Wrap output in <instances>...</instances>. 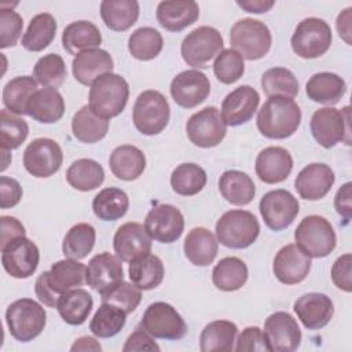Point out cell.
Returning <instances> with one entry per match:
<instances>
[{"label":"cell","mask_w":352,"mask_h":352,"mask_svg":"<svg viewBox=\"0 0 352 352\" xmlns=\"http://www.w3.org/2000/svg\"><path fill=\"white\" fill-rule=\"evenodd\" d=\"M258 209L268 228L272 231H282L297 217L300 204L290 191L278 188L263 195Z\"/></svg>","instance_id":"cell-14"},{"label":"cell","mask_w":352,"mask_h":352,"mask_svg":"<svg viewBox=\"0 0 352 352\" xmlns=\"http://www.w3.org/2000/svg\"><path fill=\"white\" fill-rule=\"evenodd\" d=\"M164 47L161 33L150 26L136 29L128 38L131 55L139 60H151L160 55Z\"/></svg>","instance_id":"cell-48"},{"label":"cell","mask_w":352,"mask_h":352,"mask_svg":"<svg viewBox=\"0 0 352 352\" xmlns=\"http://www.w3.org/2000/svg\"><path fill=\"white\" fill-rule=\"evenodd\" d=\"M234 349L238 352L241 351H260V352L270 351L271 352V348L264 331L257 326H249L243 329L236 340V345L234 346Z\"/></svg>","instance_id":"cell-55"},{"label":"cell","mask_w":352,"mask_h":352,"mask_svg":"<svg viewBox=\"0 0 352 352\" xmlns=\"http://www.w3.org/2000/svg\"><path fill=\"white\" fill-rule=\"evenodd\" d=\"M351 11H352L351 7L345 8L342 12L338 14L337 22H336L338 34L346 44H351Z\"/></svg>","instance_id":"cell-61"},{"label":"cell","mask_w":352,"mask_h":352,"mask_svg":"<svg viewBox=\"0 0 352 352\" xmlns=\"http://www.w3.org/2000/svg\"><path fill=\"white\" fill-rule=\"evenodd\" d=\"M94 307V300L92 296L81 289H73L65 294L60 296L56 304V309L60 315V318L72 326H80L82 324Z\"/></svg>","instance_id":"cell-36"},{"label":"cell","mask_w":352,"mask_h":352,"mask_svg":"<svg viewBox=\"0 0 352 352\" xmlns=\"http://www.w3.org/2000/svg\"><path fill=\"white\" fill-rule=\"evenodd\" d=\"M87 267L74 258H65L54 263L50 271L38 275L34 292L38 300L51 308H56L62 294L77 289L85 282Z\"/></svg>","instance_id":"cell-1"},{"label":"cell","mask_w":352,"mask_h":352,"mask_svg":"<svg viewBox=\"0 0 352 352\" xmlns=\"http://www.w3.org/2000/svg\"><path fill=\"white\" fill-rule=\"evenodd\" d=\"M223 36L212 26H199L182 41V56L188 66L206 67L223 51Z\"/></svg>","instance_id":"cell-12"},{"label":"cell","mask_w":352,"mask_h":352,"mask_svg":"<svg viewBox=\"0 0 352 352\" xmlns=\"http://www.w3.org/2000/svg\"><path fill=\"white\" fill-rule=\"evenodd\" d=\"M230 44L243 59L256 60L264 58L272 44L268 26L253 18H243L235 22L230 30Z\"/></svg>","instance_id":"cell-5"},{"label":"cell","mask_w":352,"mask_h":352,"mask_svg":"<svg viewBox=\"0 0 352 352\" xmlns=\"http://www.w3.org/2000/svg\"><path fill=\"white\" fill-rule=\"evenodd\" d=\"M126 320V314L114 304L102 302L91 319L89 330L99 338H110L118 334Z\"/></svg>","instance_id":"cell-47"},{"label":"cell","mask_w":352,"mask_h":352,"mask_svg":"<svg viewBox=\"0 0 352 352\" xmlns=\"http://www.w3.org/2000/svg\"><path fill=\"white\" fill-rule=\"evenodd\" d=\"M56 33V21L50 12L37 14L29 22L26 32L22 36V45L32 52H40L47 48Z\"/></svg>","instance_id":"cell-43"},{"label":"cell","mask_w":352,"mask_h":352,"mask_svg":"<svg viewBox=\"0 0 352 352\" xmlns=\"http://www.w3.org/2000/svg\"><path fill=\"white\" fill-rule=\"evenodd\" d=\"M199 16V7L192 0L161 1L157 7L158 23L169 32H182Z\"/></svg>","instance_id":"cell-28"},{"label":"cell","mask_w":352,"mask_h":352,"mask_svg":"<svg viewBox=\"0 0 352 352\" xmlns=\"http://www.w3.org/2000/svg\"><path fill=\"white\" fill-rule=\"evenodd\" d=\"M309 128L314 139L324 148H330L338 142L351 144L349 106H345L341 111L330 106L316 110L311 117Z\"/></svg>","instance_id":"cell-10"},{"label":"cell","mask_w":352,"mask_h":352,"mask_svg":"<svg viewBox=\"0 0 352 352\" xmlns=\"http://www.w3.org/2000/svg\"><path fill=\"white\" fill-rule=\"evenodd\" d=\"M186 132L192 144L210 148L223 142L227 133V125L221 118L220 110L214 106H208L188 118Z\"/></svg>","instance_id":"cell-13"},{"label":"cell","mask_w":352,"mask_h":352,"mask_svg":"<svg viewBox=\"0 0 352 352\" xmlns=\"http://www.w3.org/2000/svg\"><path fill=\"white\" fill-rule=\"evenodd\" d=\"M1 154H3V155H4V157H6V155H7V157H10V154H8V150H3V148H1ZM7 165H8V160H6V161H4V162H3V166H1V170H6V168H7Z\"/></svg>","instance_id":"cell-64"},{"label":"cell","mask_w":352,"mask_h":352,"mask_svg":"<svg viewBox=\"0 0 352 352\" xmlns=\"http://www.w3.org/2000/svg\"><path fill=\"white\" fill-rule=\"evenodd\" d=\"M96 239L95 228L88 223L74 224L65 235L62 252L65 257L81 260L85 258L94 249Z\"/></svg>","instance_id":"cell-46"},{"label":"cell","mask_w":352,"mask_h":352,"mask_svg":"<svg viewBox=\"0 0 352 352\" xmlns=\"http://www.w3.org/2000/svg\"><path fill=\"white\" fill-rule=\"evenodd\" d=\"M37 245L26 236H19L1 248V264L7 274L16 279L32 276L38 265Z\"/></svg>","instance_id":"cell-16"},{"label":"cell","mask_w":352,"mask_h":352,"mask_svg":"<svg viewBox=\"0 0 352 352\" xmlns=\"http://www.w3.org/2000/svg\"><path fill=\"white\" fill-rule=\"evenodd\" d=\"M65 100L55 88L37 89L28 103V116L41 124H54L63 117Z\"/></svg>","instance_id":"cell-30"},{"label":"cell","mask_w":352,"mask_h":352,"mask_svg":"<svg viewBox=\"0 0 352 352\" xmlns=\"http://www.w3.org/2000/svg\"><path fill=\"white\" fill-rule=\"evenodd\" d=\"M213 72L223 84H234L245 73V62L241 54L232 48L223 50L214 59Z\"/></svg>","instance_id":"cell-52"},{"label":"cell","mask_w":352,"mask_h":352,"mask_svg":"<svg viewBox=\"0 0 352 352\" xmlns=\"http://www.w3.org/2000/svg\"><path fill=\"white\" fill-rule=\"evenodd\" d=\"M219 190L223 198L231 205L243 206L253 201L256 186L252 177L241 170H226L219 179Z\"/></svg>","instance_id":"cell-34"},{"label":"cell","mask_w":352,"mask_h":352,"mask_svg":"<svg viewBox=\"0 0 352 352\" xmlns=\"http://www.w3.org/2000/svg\"><path fill=\"white\" fill-rule=\"evenodd\" d=\"M70 351H73V352H76V351H95V352H99V351H102V346L94 337L84 336V337H80L74 341Z\"/></svg>","instance_id":"cell-63"},{"label":"cell","mask_w":352,"mask_h":352,"mask_svg":"<svg viewBox=\"0 0 352 352\" xmlns=\"http://www.w3.org/2000/svg\"><path fill=\"white\" fill-rule=\"evenodd\" d=\"M238 334V327L230 320H213L208 323L199 336L202 352L232 351Z\"/></svg>","instance_id":"cell-42"},{"label":"cell","mask_w":352,"mask_h":352,"mask_svg":"<svg viewBox=\"0 0 352 352\" xmlns=\"http://www.w3.org/2000/svg\"><path fill=\"white\" fill-rule=\"evenodd\" d=\"M293 309L308 330L323 329L334 315V304L331 298L323 293L302 294L294 301Z\"/></svg>","instance_id":"cell-24"},{"label":"cell","mask_w":352,"mask_h":352,"mask_svg":"<svg viewBox=\"0 0 352 352\" xmlns=\"http://www.w3.org/2000/svg\"><path fill=\"white\" fill-rule=\"evenodd\" d=\"M206 184V172L197 164L186 162L177 165L170 175L172 190L183 197L198 194Z\"/></svg>","instance_id":"cell-45"},{"label":"cell","mask_w":352,"mask_h":352,"mask_svg":"<svg viewBox=\"0 0 352 352\" xmlns=\"http://www.w3.org/2000/svg\"><path fill=\"white\" fill-rule=\"evenodd\" d=\"M296 245L311 258L329 256L337 243V236L330 221L322 216L304 217L294 231Z\"/></svg>","instance_id":"cell-7"},{"label":"cell","mask_w":352,"mask_h":352,"mask_svg":"<svg viewBox=\"0 0 352 352\" xmlns=\"http://www.w3.org/2000/svg\"><path fill=\"white\" fill-rule=\"evenodd\" d=\"M333 34L329 23L320 18L309 16L298 22L290 44L296 55L304 59L319 58L331 45Z\"/></svg>","instance_id":"cell-9"},{"label":"cell","mask_w":352,"mask_h":352,"mask_svg":"<svg viewBox=\"0 0 352 352\" xmlns=\"http://www.w3.org/2000/svg\"><path fill=\"white\" fill-rule=\"evenodd\" d=\"M129 98V85L124 77L116 73H106L96 78L89 88L91 110L104 120L122 113Z\"/></svg>","instance_id":"cell-3"},{"label":"cell","mask_w":352,"mask_h":352,"mask_svg":"<svg viewBox=\"0 0 352 352\" xmlns=\"http://www.w3.org/2000/svg\"><path fill=\"white\" fill-rule=\"evenodd\" d=\"M100 16L110 30L125 32L139 18V3L136 0H103Z\"/></svg>","instance_id":"cell-35"},{"label":"cell","mask_w":352,"mask_h":352,"mask_svg":"<svg viewBox=\"0 0 352 352\" xmlns=\"http://www.w3.org/2000/svg\"><path fill=\"white\" fill-rule=\"evenodd\" d=\"M334 180V172L329 165L315 162L307 165L298 172L294 180V188L302 199L318 201L327 195Z\"/></svg>","instance_id":"cell-25"},{"label":"cell","mask_w":352,"mask_h":352,"mask_svg":"<svg viewBox=\"0 0 352 352\" xmlns=\"http://www.w3.org/2000/svg\"><path fill=\"white\" fill-rule=\"evenodd\" d=\"M66 76L65 60L58 54H47L41 56L33 67L34 80L44 88H59L65 82Z\"/></svg>","instance_id":"cell-50"},{"label":"cell","mask_w":352,"mask_h":352,"mask_svg":"<svg viewBox=\"0 0 352 352\" xmlns=\"http://www.w3.org/2000/svg\"><path fill=\"white\" fill-rule=\"evenodd\" d=\"M170 95L176 104L192 109L201 104L210 94L209 78L197 69L179 73L170 82Z\"/></svg>","instance_id":"cell-21"},{"label":"cell","mask_w":352,"mask_h":352,"mask_svg":"<svg viewBox=\"0 0 352 352\" xmlns=\"http://www.w3.org/2000/svg\"><path fill=\"white\" fill-rule=\"evenodd\" d=\"M124 352H135V351H160V346L154 341L146 330L136 329L125 341L122 346Z\"/></svg>","instance_id":"cell-58"},{"label":"cell","mask_w":352,"mask_h":352,"mask_svg":"<svg viewBox=\"0 0 352 352\" xmlns=\"http://www.w3.org/2000/svg\"><path fill=\"white\" fill-rule=\"evenodd\" d=\"M66 180L74 190L92 191L103 183L104 170L95 160L80 158L67 168Z\"/></svg>","instance_id":"cell-41"},{"label":"cell","mask_w":352,"mask_h":352,"mask_svg":"<svg viewBox=\"0 0 352 352\" xmlns=\"http://www.w3.org/2000/svg\"><path fill=\"white\" fill-rule=\"evenodd\" d=\"M236 4L243 8L246 12H253V14H261L267 12L268 10L272 8L275 1L272 0H238Z\"/></svg>","instance_id":"cell-62"},{"label":"cell","mask_w":352,"mask_h":352,"mask_svg":"<svg viewBox=\"0 0 352 352\" xmlns=\"http://www.w3.org/2000/svg\"><path fill=\"white\" fill-rule=\"evenodd\" d=\"M29 135V125L7 109L0 113V146L3 150L18 148Z\"/></svg>","instance_id":"cell-51"},{"label":"cell","mask_w":352,"mask_h":352,"mask_svg":"<svg viewBox=\"0 0 352 352\" xmlns=\"http://www.w3.org/2000/svg\"><path fill=\"white\" fill-rule=\"evenodd\" d=\"M128 275L131 282L140 290H151L161 285L165 270L162 260L155 254H147L129 263Z\"/></svg>","instance_id":"cell-39"},{"label":"cell","mask_w":352,"mask_h":352,"mask_svg":"<svg viewBox=\"0 0 352 352\" xmlns=\"http://www.w3.org/2000/svg\"><path fill=\"white\" fill-rule=\"evenodd\" d=\"M249 276L246 264L239 257L221 258L212 271L213 285L223 292H235L241 289Z\"/></svg>","instance_id":"cell-40"},{"label":"cell","mask_w":352,"mask_h":352,"mask_svg":"<svg viewBox=\"0 0 352 352\" xmlns=\"http://www.w3.org/2000/svg\"><path fill=\"white\" fill-rule=\"evenodd\" d=\"M23 21L22 16L14 10L0 8V47L8 48L14 47L22 33Z\"/></svg>","instance_id":"cell-54"},{"label":"cell","mask_w":352,"mask_h":352,"mask_svg":"<svg viewBox=\"0 0 352 352\" xmlns=\"http://www.w3.org/2000/svg\"><path fill=\"white\" fill-rule=\"evenodd\" d=\"M300 106L286 96H271L257 114V128L268 139L290 138L300 126Z\"/></svg>","instance_id":"cell-2"},{"label":"cell","mask_w":352,"mask_h":352,"mask_svg":"<svg viewBox=\"0 0 352 352\" xmlns=\"http://www.w3.org/2000/svg\"><path fill=\"white\" fill-rule=\"evenodd\" d=\"M63 162L60 146L50 138L32 140L23 153V166L34 177H50Z\"/></svg>","instance_id":"cell-15"},{"label":"cell","mask_w":352,"mask_h":352,"mask_svg":"<svg viewBox=\"0 0 352 352\" xmlns=\"http://www.w3.org/2000/svg\"><path fill=\"white\" fill-rule=\"evenodd\" d=\"M184 254L191 264L206 267L212 264L217 256V238L205 227H194L184 239Z\"/></svg>","instance_id":"cell-29"},{"label":"cell","mask_w":352,"mask_h":352,"mask_svg":"<svg viewBox=\"0 0 352 352\" xmlns=\"http://www.w3.org/2000/svg\"><path fill=\"white\" fill-rule=\"evenodd\" d=\"M307 96L316 103L336 104L346 92V84L342 77L336 73L322 72L314 74L305 85Z\"/></svg>","instance_id":"cell-33"},{"label":"cell","mask_w":352,"mask_h":352,"mask_svg":"<svg viewBox=\"0 0 352 352\" xmlns=\"http://www.w3.org/2000/svg\"><path fill=\"white\" fill-rule=\"evenodd\" d=\"M22 187L18 180L7 176L0 177V208L8 209L19 204L22 199Z\"/></svg>","instance_id":"cell-57"},{"label":"cell","mask_w":352,"mask_h":352,"mask_svg":"<svg viewBox=\"0 0 352 352\" xmlns=\"http://www.w3.org/2000/svg\"><path fill=\"white\" fill-rule=\"evenodd\" d=\"M260 95L250 85H241L231 91L221 103V118L226 125L238 126L250 121L258 107Z\"/></svg>","instance_id":"cell-22"},{"label":"cell","mask_w":352,"mask_h":352,"mask_svg":"<svg viewBox=\"0 0 352 352\" xmlns=\"http://www.w3.org/2000/svg\"><path fill=\"white\" fill-rule=\"evenodd\" d=\"M62 44L66 52L78 55L82 51L99 48L102 44V33L99 28L89 21H76L63 29Z\"/></svg>","instance_id":"cell-32"},{"label":"cell","mask_w":352,"mask_h":352,"mask_svg":"<svg viewBox=\"0 0 352 352\" xmlns=\"http://www.w3.org/2000/svg\"><path fill=\"white\" fill-rule=\"evenodd\" d=\"M170 118V107L166 98L154 89L143 91L135 100L132 120L135 128L146 135L153 136L161 133Z\"/></svg>","instance_id":"cell-8"},{"label":"cell","mask_w":352,"mask_h":352,"mask_svg":"<svg viewBox=\"0 0 352 352\" xmlns=\"http://www.w3.org/2000/svg\"><path fill=\"white\" fill-rule=\"evenodd\" d=\"M351 265H352V256L351 253H345L340 256L333 267H331V280L333 283L346 293L352 290V282H351Z\"/></svg>","instance_id":"cell-56"},{"label":"cell","mask_w":352,"mask_h":352,"mask_svg":"<svg viewBox=\"0 0 352 352\" xmlns=\"http://www.w3.org/2000/svg\"><path fill=\"white\" fill-rule=\"evenodd\" d=\"M311 257L297 245L289 243L280 248L274 258L272 271L276 279L283 285H296L302 282L311 271Z\"/></svg>","instance_id":"cell-23"},{"label":"cell","mask_w":352,"mask_h":352,"mask_svg":"<svg viewBox=\"0 0 352 352\" xmlns=\"http://www.w3.org/2000/svg\"><path fill=\"white\" fill-rule=\"evenodd\" d=\"M37 91V81L30 76H18L3 88V103L6 109L16 116H28V103Z\"/></svg>","instance_id":"cell-38"},{"label":"cell","mask_w":352,"mask_h":352,"mask_svg":"<svg viewBox=\"0 0 352 352\" xmlns=\"http://www.w3.org/2000/svg\"><path fill=\"white\" fill-rule=\"evenodd\" d=\"M1 224V241H0V249L6 246L8 242L19 238L26 236V230L23 224L12 216H1L0 217Z\"/></svg>","instance_id":"cell-59"},{"label":"cell","mask_w":352,"mask_h":352,"mask_svg":"<svg viewBox=\"0 0 352 352\" xmlns=\"http://www.w3.org/2000/svg\"><path fill=\"white\" fill-rule=\"evenodd\" d=\"M254 168L261 182L267 184H276L289 177L293 169V158L286 148L270 146L258 153Z\"/></svg>","instance_id":"cell-26"},{"label":"cell","mask_w":352,"mask_h":352,"mask_svg":"<svg viewBox=\"0 0 352 352\" xmlns=\"http://www.w3.org/2000/svg\"><path fill=\"white\" fill-rule=\"evenodd\" d=\"M6 323L10 334L19 342L34 340L45 327V309L32 298H19L6 311Z\"/></svg>","instance_id":"cell-6"},{"label":"cell","mask_w":352,"mask_h":352,"mask_svg":"<svg viewBox=\"0 0 352 352\" xmlns=\"http://www.w3.org/2000/svg\"><path fill=\"white\" fill-rule=\"evenodd\" d=\"M260 224L256 216L248 210L232 209L226 212L216 223L217 242L231 249H245L256 242Z\"/></svg>","instance_id":"cell-4"},{"label":"cell","mask_w":352,"mask_h":352,"mask_svg":"<svg viewBox=\"0 0 352 352\" xmlns=\"http://www.w3.org/2000/svg\"><path fill=\"white\" fill-rule=\"evenodd\" d=\"M144 228L151 239L161 243H172L183 234L184 217L176 206L158 204L147 213Z\"/></svg>","instance_id":"cell-17"},{"label":"cell","mask_w":352,"mask_h":352,"mask_svg":"<svg viewBox=\"0 0 352 352\" xmlns=\"http://www.w3.org/2000/svg\"><path fill=\"white\" fill-rule=\"evenodd\" d=\"M113 248L116 256L125 263L139 260L151 252V236L143 224L129 221L120 226L114 234Z\"/></svg>","instance_id":"cell-19"},{"label":"cell","mask_w":352,"mask_h":352,"mask_svg":"<svg viewBox=\"0 0 352 352\" xmlns=\"http://www.w3.org/2000/svg\"><path fill=\"white\" fill-rule=\"evenodd\" d=\"M109 166L117 179L132 182L143 173L146 168V155L136 146L122 144L111 151Z\"/></svg>","instance_id":"cell-31"},{"label":"cell","mask_w":352,"mask_h":352,"mask_svg":"<svg viewBox=\"0 0 352 352\" xmlns=\"http://www.w3.org/2000/svg\"><path fill=\"white\" fill-rule=\"evenodd\" d=\"M102 302H110L121 308L126 315L132 314L142 300V293L138 286L129 282H121L110 292L100 296Z\"/></svg>","instance_id":"cell-53"},{"label":"cell","mask_w":352,"mask_h":352,"mask_svg":"<svg viewBox=\"0 0 352 352\" xmlns=\"http://www.w3.org/2000/svg\"><path fill=\"white\" fill-rule=\"evenodd\" d=\"M351 187H352V183L346 182L345 184H342L338 188V191L334 197V208H336L337 213L341 214L346 221L351 219V213H352Z\"/></svg>","instance_id":"cell-60"},{"label":"cell","mask_w":352,"mask_h":352,"mask_svg":"<svg viewBox=\"0 0 352 352\" xmlns=\"http://www.w3.org/2000/svg\"><path fill=\"white\" fill-rule=\"evenodd\" d=\"M113 69L114 62L111 55L100 48L82 51L72 62L73 76L82 85H92L96 78L111 73Z\"/></svg>","instance_id":"cell-27"},{"label":"cell","mask_w":352,"mask_h":352,"mask_svg":"<svg viewBox=\"0 0 352 352\" xmlns=\"http://www.w3.org/2000/svg\"><path fill=\"white\" fill-rule=\"evenodd\" d=\"M124 280L121 260L109 252L94 256L85 270V282L100 296L114 289Z\"/></svg>","instance_id":"cell-20"},{"label":"cell","mask_w":352,"mask_h":352,"mask_svg":"<svg viewBox=\"0 0 352 352\" xmlns=\"http://www.w3.org/2000/svg\"><path fill=\"white\" fill-rule=\"evenodd\" d=\"M261 88L264 94L271 96L294 98L300 85L294 73L286 67H271L261 76Z\"/></svg>","instance_id":"cell-49"},{"label":"cell","mask_w":352,"mask_h":352,"mask_svg":"<svg viewBox=\"0 0 352 352\" xmlns=\"http://www.w3.org/2000/svg\"><path fill=\"white\" fill-rule=\"evenodd\" d=\"M129 208V199L125 191L117 187L100 190L92 201V210L96 217L104 221H114L125 216Z\"/></svg>","instance_id":"cell-44"},{"label":"cell","mask_w":352,"mask_h":352,"mask_svg":"<svg viewBox=\"0 0 352 352\" xmlns=\"http://www.w3.org/2000/svg\"><path fill=\"white\" fill-rule=\"evenodd\" d=\"M72 131L81 143H96L102 140L109 131V120L95 114L88 104L82 106L72 118Z\"/></svg>","instance_id":"cell-37"},{"label":"cell","mask_w":352,"mask_h":352,"mask_svg":"<svg viewBox=\"0 0 352 352\" xmlns=\"http://www.w3.org/2000/svg\"><path fill=\"white\" fill-rule=\"evenodd\" d=\"M140 327L151 337L161 340H182L187 333V324L182 315L168 302L150 304L140 320Z\"/></svg>","instance_id":"cell-11"},{"label":"cell","mask_w":352,"mask_h":352,"mask_svg":"<svg viewBox=\"0 0 352 352\" xmlns=\"http://www.w3.org/2000/svg\"><path fill=\"white\" fill-rule=\"evenodd\" d=\"M264 334L271 352H293L300 346L302 337L297 320L285 311L274 312L265 319Z\"/></svg>","instance_id":"cell-18"}]
</instances>
